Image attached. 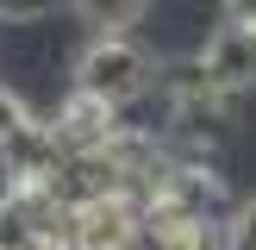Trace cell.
Here are the masks:
<instances>
[{
  "label": "cell",
  "instance_id": "obj_7",
  "mask_svg": "<svg viewBox=\"0 0 256 250\" xmlns=\"http://www.w3.org/2000/svg\"><path fill=\"white\" fill-rule=\"evenodd\" d=\"M225 250H256V194L232 200V212H225Z\"/></svg>",
  "mask_w": 256,
  "mask_h": 250
},
{
  "label": "cell",
  "instance_id": "obj_4",
  "mask_svg": "<svg viewBox=\"0 0 256 250\" xmlns=\"http://www.w3.org/2000/svg\"><path fill=\"white\" fill-rule=\"evenodd\" d=\"M194 56H200V69H206V75H212V82H219L232 100H244L250 88H256V32H244V25L219 19Z\"/></svg>",
  "mask_w": 256,
  "mask_h": 250
},
{
  "label": "cell",
  "instance_id": "obj_1",
  "mask_svg": "<svg viewBox=\"0 0 256 250\" xmlns=\"http://www.w3.org/2000/svg\"><path fill=\"white\" fill-rule=\"evenodd\" d=\"M75 88L82 94H94V100H106V106H132V100H144L150 88H156V75H162V62H156V50H144L132 32H94L82 50H75Z\"/></svg>",
  "mask_w": 256,
  "mask_h": 250
},
{
  "label": "cell",
  "instance_id": "obj_3",
  "mask_svg": "<svg viewBox=\"0 0 256 250\" xmlns=\"http://www.w3.org/2000/svg\"><path fill=\"white\" fill-rule=\"evenodd\" d=\"M62 162H69V150H62V138H56V125L38 112L32 125H19V132L0 144V175L6 182H56L62 175Z\"/></svg>",
  "mask_w": 256,
  "mask_h": 250
},
{
  "label": "cell",
  "instance_id": "obj_6",
  "mask_svg": "<svg viewBox=\"0 0 256 250\" xmlns=\"http://www.w3.org/2000/svg\"><path fill=\"white\" fill-rule=\"evenodd\" d=\"M69 6H75V19L88 32H132L150 12V0H69Z\"/></svg>",
  "mask_w": 256,
  "mask_h": 250
},
{
  "label": "cell",
  "instance_id": "obj_8",
  "mask_svg": "<svg viewBox=\"0 0 256 250\" xmlns=\"http://www.w3.org/2000/svg\"><path fill=\"white\" fill-rule=\"evenodd\" d=\"M32 119H38V112L25 106V94H19V88H6V82H0V144H6V138L19 132V125H32Z\"/></svg>",
  "mask_w": 256,
  "mask_h": 250
},
{
  "label": "cell",
  "instance_id": "obj_2",
  "mask_svg": "<svg viewBox=\"0 0 256 250\" xmlns=\"http://www.w3.org/2000/svg\"><path fill=\"white\" fill-rule=\"evenodd\" d=\"M156 88H162V106H169V125H175V132L206 138V132H225V125H232V106H238V100L200 69V56L169 62V69L156 75Z\"/></svg>",
  "mask_w": 256,
  "mask_h": 250
},
{
  "label": "cell",
  "instance_id": "obj_9",
  "mask_svg": "<svg viewBox=\"0 0 256 250\" xmlns=\"http://www.w3.org/2000/svg\"><path fill=\"white\" fill-rule=\"evenodd\" d=\"M162 250H225V232H219V225H194V232L162 238Z\"/></svg>",
  "mask_w": 256,
  "mask_h": 250
},
{
  "label": "cell",
  "instance_id": "obj_5",
  "mask_svg": "<svg viewBox=\"0 0 256 250\" xmlns=\"http://www.w3.org/2000/svg\"><path fill=\"white\" fill-rule=\"evenodd\" d=\"M50 125H56L62 150L75 156V150H106L112 138L125 132V112L106 106V100H94V94H82V88H69V100L50 112Z\"/></svg>",
  "mask_w": 256,
  "mask_h": 250
},
{
  "label": "cell",
  "instance_id": "obj_11",
  "mask_svg": "<svg viewBox=\"0 0 256 250\" xmlns=\"http://www.w3.org/2000/svg\"><path fill=\"white\" fill-rule=\"evenodd\" d=\"M219 19L244 25V32H256V0H219Z\"/></svg>",
  "mask_w": 256,
  "mask_h": 250
},
{
  "label": "cell",
  "instance_id": "obj_10",
  "mask_svg": "<svg viewBox=\"0 0 256 250\" xmlns=\"http://www.w3.org/2000/svg\"><path fill=\"white\" fill-rule=\"evenodd\" d=\"M44 12H56V0H0V19L6 25H38Z\"/></svg>",
  "mask_w": 256,
  "mask_h": 250
}]
</instances>
